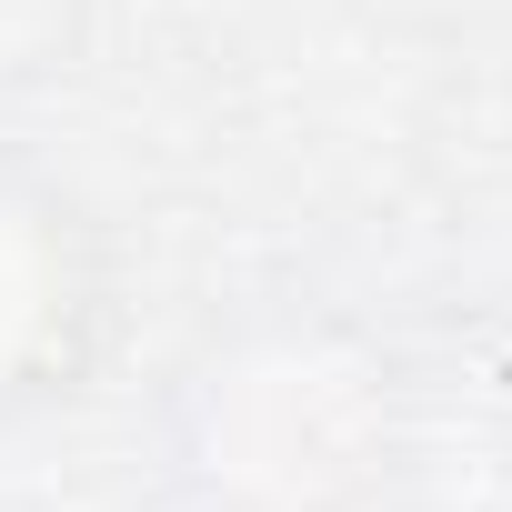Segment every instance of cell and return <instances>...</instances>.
Returning <instances> with one entry per match:
<instances>
[{
  "instance_id": "2",
  "label": "cell",
  "mask_w": 512,
  "mask_h": 512,
  "mask_svg": "<svg viewBox=\"0 0 512 512\" xmlns=\"http://www.w3.org/2000/svg\"><path fill=\"white\" fill-rule=\"evenodd\" d=\"M101 332V251L61 181L0 161V412L51 402Z\"/></svg>"
},
{
  "instance_id": "1",
  "label": "cell",
  "mask_w": 512,
  "mask_h": 512,
  "mask_svg": "<svg viewBox=\"0 0 512 512\" xmlns=\"http://www.w3.org/2000/svg\"><path fill=\"white\" fill-rule=\"evenodd\" d=\"M362 372L332 362L322 342H262L201 372V462L231 492H272V502H312L332 482H352L362 452Z\"/></svg>"
},
{
  "instance_id": "3",
  "label": "cell",
  "mask_w": 512,
  "mask_h": 512,
  "mask_svg": "<svg viewBox=\"0 0 512 512\" xmlns=\"http://www.w3.org/2000/svg\"><path fill=\"white\" fill-rule=\"evenodd\" d=\"M81 41V0H0V91H31Z\"/></svg>"
}]
</instances>
